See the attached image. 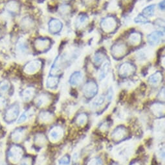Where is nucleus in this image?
I'll return each mask as SVG.
<instances>
[{
    "label": "nucleus",
    "mask_w": 165,
    "mask_h": 165,
    "mask_svg": "<svg viewBox=\"0 0 165 165\" xmlns=\"http://www.w3.org/2000/svg\"><path fill=\"white\" fill-rule=\"evenodd\" d=\"M100 25L104 31L109 33L116 29L117 26V22L115 17L107 16L102 20Z\"/></svg>",
    "instance_id": "1"
},
{
    "label": "nucleus",
    "mask_w": 165,
    "mask_h": 165,
    "mask_svg": "<svg viewBox=\"0 0 165 165\" xmlns=\"http://www.w3.org/2000/svg\"><path fill=\"white\" fill-rule=\"evenodd\" d=\"M98 92V86L93 81L87 82L83 87V93L87 98H93Z\"/></svg>",
    "instance_id": "2"
},
{
    "label": "nucleus",
    "mask_w": 165,
    "mask_h": 165,
    "mask_svg": "<svg viewBox=\"0 0 165 165\" xmlns=\"http://www.w3.org/2000/svg\"><path fill=\"white\" fill-rule=\"evenodd\" d=\"M23 155L22 148L17 145L12 146L8 151V158L12 163H17L21 159Z\"/></svg>",
    "instance_id": "3"
},
{
    "label": "nucleus",
    "mask_w": 165,
    "mask_h": 165,
    "mask_svg": "<svg viewBox=\"0 0 165 165\" xmlns=\"http://www.w3.org/2000/svg\"><path fill=\"white\" fill-rule=\"evenodd\" d=\"M20 108L18 104H13L11 105L9 109L6 111L5 114V120L7 123H11L14 122L17 119L18 116L19 111H20Z\"/></svg>",
    "instance_id": "4"
},
{
    "label": "nucleus",
    "mask_w": 165,
    "mask_h": 165,
    "mask_svg": "<svg viewBox=\"0 0 165 165\" xmlns=\"http://www.w3.org/2000/svg\"><path fill=\"white\" fill-rule=\"evenodd\" d=\"M42 63L40 60L35 59L27 63L24 66V72L28 74H33L40 70L42 68Z\"/></svg>",
    "instance_id": "5"
},
{
    "label": "nucleus",
    "mask_w": 165,
    "mask_h": 165,
    "mask_svg": "<svg viewBox=\"0 0 165 165\" xmlns=\"http://www.w3.org/2000/svg\"><path fill=\"white\" fill-rule=\"evenodd\" d=\"M135 70V66L130 62H124L120 66L119 74L122 78H126L134 74Z\"/></svg>",
    "instance_id": "6"
},
{
    "label": "nucleus",
    "mask_w": 165,
    "mask_h": 165,
    "mask_svg": "<svg viewBox=\"0 0 165 165\" xmlns=\"http://www.w3.org/2000/svg\"><path fill=\"white\" fill-rule=\"evenodd\" d=\"M50 41L46 38H38L34 42V46L37 51L44 52L50 47Z\"/></svg>",
    "instance_id": "7"
},
{
    "label": "nucleus",
    "mask_w": 165,
    "mask_h": 165,
    "mask_svg": "<svg viewBox=\"0 0 165 165\" xmlns=\"http://www.w3.org/2000/svg\"><path fill=\"white\" fill-rule=\"evenodd\" d=\"M126 46L122 42L116 43L111 48V53L114 57H122L126 52Z\"/></svg>",
    "instance_id": "8"
},
{
    "label": "nucleus",
    "mask_w": 165,
    "mask_h": 165,
    "mask_svg": "<svg viewBox=\"0 0 165 165\" xmlns=\"http://www.w3.org/2000/svg\"><path fill=\"white\" fill-rule=\"evenodd\" d=\"M163 37V33L161 31H154L148 36V42L151 46H157L159 44Z\"/></svg>",
    "instance_id": "9"
},
{
    "label": "nucleus",
    "mask_w": 165,
    "mask_h": 165,
    "mask_svg": "<svg viewBox=\"0 0 165 165\" xmlns=\"http://www.w3.org/2000/svg\"><path fill=\"white\" fill-rule=\"evenodd\" d=\"M49 31L51 33L55 34L60 32L62 30L63 24L61 21H60L58 19L53 18L50 20L49 22Z\"/></svg>",
    "instance_id": "10"
},
{
    "label": "nucleus",
    "mask_w": 165,
    "mask_h": 165,
    "mask_svg": "<svg viewBox=\"0 0 165 165\" xmlns=\"http://www.w3.org/2000/svg\"><path fill=\"white\" fill-rule=\"evenodd\" d=\"M5 8L7 11L10 14H17L20 11V6L19 3L15 1V0H12L9 2L5 6Z\"/></svg>",
    "instance_id": "11"
},
{
    "label": "nucleus",
    "mask_w": 165,
    "mask_h": 165,
    "mask_svg": "<svg viewBox=\"0 0 165 165\" xmlns=\"http://www.w3.org/2000/svg\"><path fill=\"white\" fill-rule=\"evenodd\" d=\"M34 93H35V90L34 88L28 87L25 88V89H24L22 92L21 96L24 101H28L33 98Z\"/></svg>",
    "instance_id": "12"
},
{
    "label": "nucleus",
    "mask_w": 165,
    "mask_h": 165,
    "mask_svg": "<svg viewBox=\"0 0 165 165\" xmlns=\"http://www.w3.org/2000/svg\"><path fill=\"white\" fill-rule=\"evenodd\" d=\"M82 80V74L80 72H74L69 79V82L73 86H76L78 85Z\"/></svg>",
    "instance_id": "13"
},
{
    "label": "nucleus",
    "mask_w": 165,
    "mask_h": 165,
    "mask_svg": "<svg viewBox=\"0 0 165 165\" xmlns=\"http://www.w3.org/2000/svg\"><path fill=\"white\" fill-rule=\"evenodd\" d=\"M129 42L131 45L137 46L140 44L141 40V35L138 32H134L130 34L129 36Z\"/></svg>",
    "instance_id": "14"
},
{
    "label": "nucleus",
    "mask_w": 165,
    "mask_h": 165,
    "mask_svg": "<svg viewBox=\"0 0 165 165\" xmlns=\"http://www.w3.org/2000/svg\"><path fill=\"white\" fill-rule=\"evenodd\" d=\"M161 79H162L161 73L160 72H157L150 76L149 78L148 81L150 82V84H151V85H157L159 83V82L161 81Z\"/></svg>",
    "instance_id": "15"
},
{
    "label": "nucleus",
    "mask_w": 165,
    "mask_h": 165,
    "mask_svg": "<svg viewBox=\"0 0 165 165\" xmlns=\"http://www.w3.org/2000/svg\"><path fill=\"white\" fill-rule=\"evenodd\" d=\"M58 85V79L56 77L51 75L49 76L47 80V87L49 88H55Z\"/></svg>",
    "instance_id": "16"
},
{
    "label": "nucleus",
    "mask_w": 165,
    "mask_h": 165,
    "mask_svg": "<svg viewBox=\"0 0 165 165\" xmlns=\"http://www.w3.org/2000/svg\"><path fill=\"white\" fill-rule=\"evenodd\" d=\"M16 49L18 52L22 53H24L26 52V51L27 50V46L25 40H23V39L18 40L16 44Z\"/></svg>",
    "instance_id": "17"
},
{
    "label": "nucleus",
    "mask_w": 165,
    "mask_h": 165,
    "mask_svg": "<svg viewBox=\"0 0 165 165\" xmlns=\"http://www.w3.org/2000/svg\"><path fill=\"white\" fill-rule=\"evenodd\" d=\"M110 68V65L108 62H105L103 65L102 68L100 70V72L99 75V79L101 81L106 78V76L108 74Z\"/></svg>",
    "instance_id": "18"
},
{
    "label": "nucleus",
    "mask_w": 165,
    "mask_h": 165,
    "mask_svg": "<svg viewBox=\"0 0 165 165\" xmlns=\"http://www.w3.org/2000/svg\"><path fill=\"white\" fill-rule=\"evenodd\" d=\"M155 6L154 5H151L148 6V7H145L143 11V14L144 15V16H148V17H150L154 16V13H155Z\"/></svg>",
    "instance_id": "19"
},
{
    "label": "nucleus",
    "mask_w": 165,
    "mask_h": 165,
    "mask_svg": "<svg viewBox=\"0 0 165 165\" xmlns=\"http://www.w3.org/2000/svg\"><path fill=\"white\" fill-rule=\"evenodd\" d=\"M24 130L22 129H16L13 133H12V138L13 139V141L18 142L21 141L22 138V137L23 135Z\"/></svg>",
    "instance_id": "20"
},
{
    "label": "nucleus",
    "mask_w": 165,
    "mask_h": 165,
    "mask_svg": "<svg viewBox=\"0 0 165 165\" xmlns=\"http://www.w3.org/2000/svg\"><path fill=\"white\" fill-rule=\"evenodd\" d=\"M62 134L61 129H59L58 128H55L52 129V130L49 133V137L52 139V140H58L60 138Z\"/></svg>",
    "instance_id": "21"
},
{
    "label": "nucleus",
    "mask_w": 165,
    "mask_h": 165,
    "mask_svg": "<svg viewBox=\"0 0 165 165\" xmlns=\"http://www.w3.org/2000/svg\"><path fill=\"white\" fill-rule=\"evenodd\" d=\"M10 83L7 80H3L0 82V93H6L10 89Z\"/></svg>",
    "instance_id": "22"
},
{
    "label": "nucleus",
    "mask_w": 165,
    "mask_h": 165,
    "mask_svg": "<svg viewBox=\"0 0 165 165\" xmlns=\"http://www.w3.org/2000/svg\"><path fill=\"white\" fill-rule=\"evenodd\" d=\"M48 97L47 95L46 94H41L40 96L38 97V98L36 99V105L38 107H41L42 105H43L44 104H46V103L47 101V99Z\"/></svg>",
    "instance_id": "23"
},
{
    "label": "nucleus",
    "mask_w": 165,
    "mask_h": 165,
    "mask_svg": "<svg viewBox=\"0 0 165 165\" xmlns=\"http://www.w3.org/2000/svg\"><path fill=\"white\" fill-rule=\"evenodd\" d=\"M33 23L31 19L29 17H25L24 18L22 19V25L23 28L25 29H27L29 28L32 27V25H33Z\"/></svg>",
    "instance_id": "24"
},
{
    "label": "nucleus",
    "mask_w": 165,
    "mask_h": 165,
    "mask_svg": "<svg viewBox=\"0 0 165 165\" xmlns=\"http://www.w3.org/2000/svg\"><path fill=\"white\" fill-rule=\"evenodd\" d=\"M104 55L100 52H98V53H95V55L94 56V58H93L95 64L97 65H100L104 59Z\"/></svg>",
    "instance_id": "25"
},
{
    "label": "nucleus",
    "mask_w": 165,
    "mask_h": 165,
    "mask_svg": "<svg viewBox=\"0 0 165 165\" xmlns=\"http://www.w3.org/2000/svg\"><path fill=\"white\" fill-rule=\"evenodd\" d=\"M106 99V96H104V95H102V96H100L99 98H97L96 99H95L93 103V106L94 107H98L102 105L105 101Z\"/></svg>",
    "instance_id": "26"
},
{
    "label": "nucleus",
    "mask_w": 165,
    "mask_h": 165,
    "mask_svg": "<svg viewBox=\"0 0 165 165\" xmlns=\"http://www.w3.org/2000/svg\"><path fill=\"white\" fill-rule=\"evenodd\" d=\"M134 22L137 23H148V21L144 15H138L135 19H134Z\"/></svg>",
    "instance_id": "27"
},
{
    "label": "nucleus",
    "mask_w": 165,
    "mask_h": 165,
    "mask_svg": "<svg viewBox=\"0 0 165 165\" xmlns=\"http://www.w3.org/2000/svg\"><path fill=\"white\" fill-rule=\"evenodd\" d=\"M70 163V158L68 155L63 156L59 160L60 165H69Z\"/></svg>",
    "instance_id": "28"
},
{
    "label": "nucleus",
    "mask_w": 165,
    "mask_h": 165,
    "mask_svg": "<svg viewBox=\"0 0 165 165\" xmlns=\"http://www.w3.org/2000/svg\"><path fill=\"white\" fill-rule=\"evenodd\" d=\"M87 120V116L85 115V114H81V115H80L77 119V124H79L80 125H83Z\"/></svg>",
    "instance_id": "29"
},
{
    "label": "nucleus",
    "mask_w": 165,
    "mask_h": 165,
    "mask_svg": "<svg viewBox=\"0 0 165 165\" xmlns=\"http://www.w3.org/2000/svg\"><path fill=\"white\" fill-rule=\"evenodd\" d=\"M88 20V17L86 15H80L78 18V25H84Z\"/></svg>",
    "instance_id": "30"
},
{
    "label": "nucleus",
    "mask_w": 165,
    "mask_h": 165,
    "mask_svg": "<svg viewBox=\"0 0 165 165\" xmlns=\"http://www.w3.org/2000/svg\"><path fill=\"white\" fill-rule=\"evenodd\" d=\"M88 165H103V162L99 158L95 157L89 162Z\"/></svg>",
    "instance_id": "31"
},
{
    "label": "nucleus",
    "mask_w": 165,
    "mask_h": 165,
    "mask_svg": "<svg viewBox=\"0 0 165 165\" xmlns=\"http://www.w3.org/2000/svg\"><path fill=\"white\" fill-rule=\"evenodd\" d=\"M29 112H25L24 113H23L22 115H21V116L20 117V118L18 119V123L20 124V123H23L24 122L25 120H27V118H28V116H29Z\"/></svg>",
    "instance_id": "32"
},
{
    "label": "nucleus",
    "mask_w": 165,
    "mask_h": 165,
    "mask_svg": "<svg viewBox=\"0 0 165 165\" xmlns=\"http://www.w3.org/2000/svg\"><path fill=\"white\" fill-rule=\"evenodd\" d=\"M49 118H50V115L49 113L43 112L41 114L40 119H42L43 121H44V120H49Z\"/></svg>",
    "instance_id": "33"
},
{
    "label": "nucleus",
    "mask_w": 165,
    "mask_h": 165,
    "mask_svg": "<svg viewBox=\"0 0 165 165\" xmlns=\"http://www.w3.org/2000/svg\"><path fill=\"white\" fill-rule=\"evenodd\" d=\"M6 104V100L5 99L2 97V96H0V108L3 107Z\"/></svg>",
    "instance_id": "34"
},
{
    "label": "nucleus",
    "mask_w": 165,
    "mask_h": 165,
    "mask_svg": "<svg viewBox=\"0 0 165 165\" xmlns=\"http://www.w3.org/2000/svg\"><path fill=\"white\" fill-rule=\"evenodd\" d=\"M82 1L86 5H91V4L94 3L95 0H82Z\"/></svg>",
    "instance_id": "35"
},
{
    "label": "nucleus",
    "mask_w": 165,
    "mask_h": 165,
    "mask_svg": "<svg viewBox=\"0 0 165 165\" xmlns=\"http://www.w3.org/2000/svg\"><path fill=\"white\" fill-rule=\"evenodd\" d=\"M20 165H30L29 161H27V160H24L22 161V163H21Z\"/></svg>",
    "instance_id": "36"
},
{
    "label": "nucleus",
    "mask_w": 165,
    "mask_h": 165,
    "mask_svg": "<svg viewBox=\"0 0 165 165\" xmlns=\"http://www.w3.org/2000/svg\"><path fill=\"white\" fill-rule=\"evenodd\" d=\"M0 35H1V29H0Z\"/></svg>",
    "instance_id": "37"
},
{
    "label": "nucleus",
    "mask_w": 165,
    "mask_h": 165,
    "mask_svg": "<svg viewBox=\"0 0 165 165\" xmlns=\"http://www.w3.org/2000/svg\"><path fill=\"white\" fill-rule=\"evenodd\" d=\"M134 165H137V164H134Z\"/></svg>",
    "instance_id": "38"
},
{
    "label": "nucleus",
    "mask_w": 165,
    "mask_h": 165,
    "mask_svg": "<svg viewBox=\"0 0 165 165\" xmlns=\"http://www.w3.org/2000/svg\"><path fill=\"white\" fill-rule=\"evenodd\" d=\"M0 129H1V126H0Z\"/></svg>",
    "instance_id": "39"
},
{
    "label": "nucleus",
    "mask_w": 165,
    "mask_h": 165,
    "mask_svg": "<svg viewBox=\"0 0 165 165\" xmlns=\"http://www.w3.org/2000/svg\"><path fill=\"white\" fill-rule=\"evenodd\" d=\"M65 1H67V0H65Z\"/></svg>",
    "instance_id": "40"
}]
</instances>
